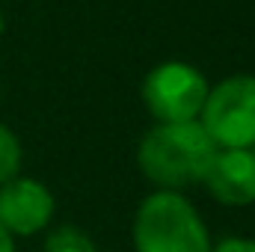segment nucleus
I'll list each match as a JSON object with an SVG mask.
<instances>
[{"label": "nucleus", "instance_id": "f257e3e1", "mask_svg": "<svg viewBox=\"0 0 255 252\" xmlns=\"http://www.w3.org/2000/svg\"><path fill=\"white\" fill-rule=\"evenodd\" d=\"M217 145L196 122H160L139 142V169L160 190L190 187L205 178L208 163L214 160Z\"/></svg>", "mask_w": 255, "mask_h": 252}, {"label": "nucleus", "instance_id": "f03ea898", "mask_svg": "<svg viewBox=\"0 0 255 252\" xmlns=\"http://www.w3.org/2000/svg\"><path fill=\"white\" fill-rule=\"evenodd\" d=\"M136 252H211L202 217L172 190L151 193L133 220Z\"/></svg>", "mask_w": 255, "mask_h": 252}, {"label": "nucleus", "instance_id": "7ed1b4c3", "mask_svg": "<svg viewBox=\"0 0 255 252\" xmlns=\"http://www.w3.org/2000/svg\"><path fill=\"white\" fill-rule=\"evenodd\" d=\"M199 125L217 148H250L255 142V77L235 74L208 89Z\"/></svg>", "mask_w": 255, "mask_h": 252}, {"label": "nucleus", "instance_id": "20e7f679", "mask_svg": "<svg viewBox=\"0 0 255 252\" xmlns=\"http://www.w3.org/2000/svg\"><path fill=\"white\" fill-rule=\"evenodd\" d=\"M205 98L208 83L187 63L157 65L142 83V101L157 122H196Z\"/></svg>", "mask_w": 255, "mask_h": 252}, {"label": "nucleus", "instance_id": "39448f33", "mask_svg": "<svg viewBox=\"0 0 255 252\" xmlns=\"http://www.w3.org/2000/svg\"><path fill=\"white\" fill-rule=\"evenodd\" d=\"M54 217L51 190L33 178H9L0 184V226L9 235H33Z\"/></svg>", "mask_w": 255, "mask_h": 252}, {"label": "nucleus", "instance_id": "423d86ee", "mask_svg": "<svg viewBox=\"0 0 255 252\" xmlns=\"http://www.w3.org/2000/svg\"><path fill=\"white\" fill-rule=\"evenodd\" d=\"M202 184L208 193L232 208L255 202V154L250 148H217L205 169Z\"/></svg>", "mask_w": 255, "mask_h": 252}, {"label": "nucleus", "instance_id": "0eeeda50", "mask_svg": "<svg viewBox=\"0 0 255 252\" xmlns=\"http://www.w3.org/2000/svg\"><path fill=\"white\" fill-rule=\"evenodd\" d=\"M21 166V142L6 125H0V184L18 175Z\"/></svg>", "mask_w": 255, "mask_h": 252}, {"label": "nucleus", "instance_id": "6e6552de", "mask_svg": "<svg viewBox=\"0 0 255 252\" xmlns=\"http://www.w3.org/2000/svg\"><path fill=\"white\" fill-rule=\"evenodd\" d=\"M45 252H98V250L83 232H77L71 226H63V229L51 232V238L45 244Z\"/></svg>", "mask_w": 255, "mask_h": 252}, {"label": "nucleus", "instance_id": "1a4fd4ad", "mask_svg": "<svg viewBox=\"0 0 255 252\" xmlns=\"http://www.w3.org/2000/svg\"><path fill=\"white\" fill-rule=\"evenodd\" d=\"M211 252H255V241H247V238H229V241L211 247Z\"/></svg>", "mask_w": 255, "mask_h": 252}, {"label": "nucleus", "instance_id": "9d476101", "mask_svg": "<svg viewBox=\"0 0 255 252\" xmlns=\"http://www.w3.org/2000/svg\"><path fill=\"white\" fill-rule=\"evenodd\" d=\"M0 252H15L12 250V235L0 226Z\"/></svg>", "mask_w": 255, "mask_h": 252}, {"label": "nucleus", "instance_id": "9b49d317", "mask_svg": "<svg viewBox=\"0 0 255 252\" xmlns=\"http://www.w3.org/2000/svg\"><path fill=\"white\" fill-rule=\"evenodd\" d=\"M0 33H3V15H0Z\"/></svg>", "mask_w": 255, "mask_h": 252}, {"label": "nucleus", "instance_id": "f8f14e48", "mask_svg": "<svg viewBox=\"0 0 255 252\" xmlns=\"http://www.w3.org/2000/svg\"><path fill=\"white\" fill-rule=\"evenodd\" d=\"M250 151H253V154H255V142H253V145H250Z\"/></svg>", "mask_w": 255, "mask_h": 252}]
</instances>
